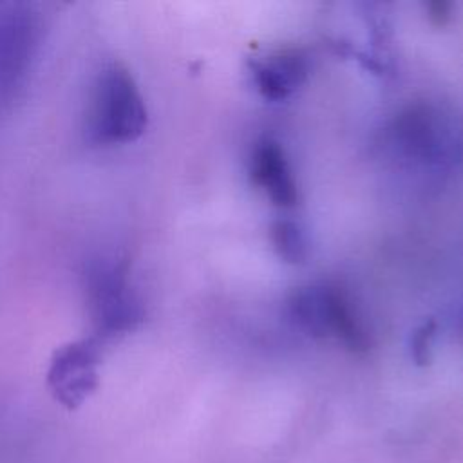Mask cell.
Here are the masks:
<instances>
[{"instance_id":"52a82bcc","label":"cell","mask_w":463,"mask_h":463,"mask_svg":"<svg viewBox=\"0 0 463 463\" xmlns=\"http://www.w3.org/2000/svg\"><path fill=\"white\" fill-rule=\"evenodd\" d=\"M307 76V60L298 51H282L253 65V80L268 99H286Z\"/></svg>"},{"instance_id":"7a4b0ae2","label":"cell","mask_w":463,"mask_h":463,"mask_svg":"<svg viewBox=\"0 0 463 463\" xmlns=\"http://www.w3.org/2000/svg\"><path fill=\"white\" fill-rule=\"evenodd\" d=\"M83 289L94 338L101 344L134 331L143 322V298L130 279L127 260L118 253L101 251L85 262Z\"/></svg>"},{"instance_id":"ba28073f","label":"cell","mask_w":463,"mask_h":463,"mask_svg":"<svg viewBox=\"0 0 463 463\" xmlns=\"http://www.w3.org/2000/svg\"><path fill=\"white\" fill-rule=\"evenodd\" d=\"M271 241L277 253L288 262H300L306 259L307 242L302 230L291 221H277L271 228Z\"/></svg>"},{"instance_id":"9c48e42d","label":"cell","mask_w":463,"mask_h":463,"mask_svg":"<svg viewBox=\"0 0 463 463\" xmlns=\"http://www.w3.org/2000/svg\"><path fill=\"white\" fill-rule=\"evenodd\" d=\"M434 336V324L429 322L425 326H421L416 333H414V338H412V358L418 362V364H425L429 360V347H430V340Z\"/></svg>"},{"instance_id":"6da1fadb","label":"cell","mask_w":463,"mask_h":463,"mask_svg":"<svg viewBox=\"0 0 463 463\" xmlns=\"http://www.w3.org/2000/svg\"><path fill=\"white\" fill-rule=\"evenodd\" d=\"M148 112L143 94L119 61L105 63L94 76L87 99L85 136L98 146H116L143 136Z\"/></svg>"},{"instance_id":"3957f363","label":"cell","mask_w":463,"mask_h":463,"mask_svg":"<svg viewBox=\"0 0 463 463\" xmlns=\"http://www.w3.org/2000/svg\"><path fill=\"white\" fill-rule=\"evenodd\" d=\"M40 13L29 4H0V101L27 80L42 42Z\"/></svg>"},{"instance_id":"30bf717a","label":"cell","mask_w":463,"mask_h":463,"mask_svg":"<svg viewBox=\"0 0 463 463\" xmlns=\"http://www.w3.org/2000/svg\"><path fill=\"white\" fill-rule=\"evenodd\" d=\"M450 7H452V5L447 4V2H434V4L429 5L430 16L436 18L439 24H443V22L450 16Z\"/></svg>"},{"instance_id":"8992f818","label":"cell","mask_w":463,"mask_h":463,"mask_svg":"<svg viewBox=\"0 0 463 463\" xmlns=\"http://www.w3.org/2000/svg\"><path fill=\"white\" fill-rule=\"evenodd\" d=\"M250 174L253 183L282 208H293L298 201L297 183L284 154V148L266 137L253 146Z\"/></svg>"},{"instance_id":"277c9868","label":"cell","mask_w":463,"mask_h":463,"mask_svg":"<svg viewBox=\"0 0 463 463\" xmlns=\"http://www.w3.org/2000/svg\"><path fill=\"white\" fill-rule=\"evenodd\" d=\"M291 317L297 326L313 336H336L353 351L369 347L367 333L353 313L345 295L329 286H311L295 293Z\"/></svg>"},{"instance_id":"5b68a950","label":"cell","mask_w":463,"mask_h":463,"mask_svg":"<svg viewBox=\"0 0 463 463\" xmlns=\"http://www.w3.org/2000/svg\"><path fill=\"white\" fill-rule=\"evenodd\" d=\"M101 342L94 336L61 345L49 365L47 383L54 398L74 409L98 387V365L101 360Z\"/></svg>"}]
</instances>
